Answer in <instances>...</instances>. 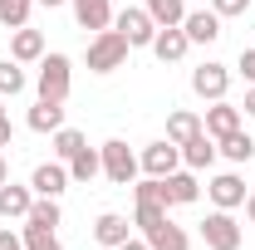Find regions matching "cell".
Instances as JSON below:
<instances>
[{
    "instance_id": "obj_32",
    "label": "cell",
    "mask_w": 255,
    "mask_h": 250,
    "mask_svg": "<svg viewBox=\"0 0 255 250\" xmlns=\"http://www.w3.org/2000/svg\"><path fill=\"white\" fill-rule=\"evenodd\" d=\"M236 69H241L246 84H255V44H251V49H241V64H236Z\"/></svg>"
},
{
    "instance_id": "obj_9",
    "label": "cell",
    "mask_w": 255,
    "mask_h": 250,
    "mask_svg": "<svg viewBox=\"0 0 255 250\" xmlns=\"http://www.w3.org/2000/svg\"><path fill=\"white\" fill-rule=\"evenodd\" d=\"M30 187H34V196H54L59 201L64 191H69V167L64 162H39L30 172Z\"/></svg>"
},
{
    "instance_id": "obj_6",
    "label": "cell",
    "mask_w": 255,
    "mask_h": 250,
    "mask_svg": "<svg viewBox=\"0 0 255 250\" xmlns=\"http://www.w3.org/2000/svg\"><path fill=\"white\" fill-rule=\"evenodd\" d=\"M226 89H231V69L216 59H206L201 69H191V94L206 98V103H216V98H226Z\"/></svg>"
},
{
    "instance_id": "obj_11",
    "label": "cell",
    "mask_w": 255,
    "mask_h": 250,
    "mask_svg": "<svg viewBox=\"0 0 255 250\" xmlns=\"http://www.w3.org/2000/svg\"><path fill=\"white\" fill-rule=\"evenodd\" d=\"M182 30H187L191 44H216V39H221V15H216V10H187Z\"/></svg>"
},
{
    "instance_id": "obj_36",
    "label": "cell",
    "mask_w": 255,
    "mask_h": 250,
    "mask_svg": "<svg viewBox=\"0 0 255 250\" xmlns=\"http://www.w3.org/2000/svg\"><path fill=\"white\" fill-rule=\"evenodd\" d=\"M241 108H246V113H251V118H255V84H251V89H246V103H241Z\"/></svg>"
},
{
    "instance_id": "obj_30",
    "label": "cell",
    "mask_w": 255,
    "mask_h": 250,
    "mask_svg": "<svg viewBox=\"0 0 255 250\" xmlns=\"http://www.w3.org/2000/svg\"><path fill=\"white\" fill-rule=\"evenodd\" d=\"M157 221H167V206H137L132 211V226H142V231H152Z\"/></svg>"
},
{
    "instance_id": "obj_23",
    "label": "cell",
    "mask_w": 255,
    "mask_h": 250,
    "mask_svg": "<svg viewBox=\"0 0 255 250\" xmlns=\"http://www.w3.org/2000/svg\"><path fill=\"white\" fill-rule=\"evenodd\" d=\"M216 152H221L226 162H236V167H241V162H251V157H255V142H251V132H246V127H236V132L216 137Z\"/></svg>"
},
{
    "instance_id": "obj_35",
    "label": "cell",
    "mask_w": 255,
    "mask_h": 250,
    "mask_svg": "<svg viewBox=\"0 0 255 250\" xmlns=\"http://www.w3.org/2000/svg\"><path fill=\"white\" fill-rule=\"evenodd\" d=\"M118 250H152V246H147V241H137V236H128V241H123Z\"/></svg>"
},
{
    "instance_id": "obj_34",
    "label": "cell",
    "mask_w": 255,
    "mask_h": 250,
    "mask_svg": "<svg viewBox=\"0 0 255 250\" xmlns=\"http://www.w3.org/2000/svg\"><path fill=\"white\" fill-rule=\"evenodd\" d=\"M10 137H15V127H10V118L0 113V147H10Z\"/></svg>"
},
{
    "instance_id": "obj_15",
    "label": "cell",
    "mask_w": 255,
    "mask_h": 250,
    "mask_svg": "<svg viewBox=\"0 0 255 250\" xmlns=\"http://www.w3.org/2000/svg\"><path fill=\"white\" fill-rule=\"evenodd\" d=\"M128 236H132V231H128V216H123V211H103V216L94 221V241L103 250H118Z\"/></svg>"
},
{
    "instance_id": "obj_25",
    "label": "cell",
    "mask_w": 255,
    "mask_h": 250,
    "mask_svg": "<svg viewBox=\"0 0 255 250\" xmlns=\"http://www.w3.org/2000/svg\"><path fill=\"white\" fill-rule=\"evenodd\" d=\"M142 10L157 20V30H167V25H182V20H187V0H142Z\"/></svg>"
},
{
    "instance_id": "obj_20",
    "label": "cell",
    "mask_w": 255,
    "mask_h": 250,
    "mask_svg": "<svg viewBox=\"0 0 255 250\" xmlns=\"http://www.w3.org/2000/svg\"><path fill=\"white\" fill-rule=\"evenodd\" d=\"M167 182V196H172V206H191L196 196H201V182H196V172L191 167H177L172 177H162Z\"/></svg>"
},
{
    "instance_id": "obj_18",
    "label": "cell",
    "mask_w": 255,
    "mask_h": 250,
    "mask_svg": "<svg viewBox=\"0 0 255 250\" xmlns=\"http://www.w3.org/2000/svg\"><path fill=\"white\" fill-rule=\"evenodd\" d=\"M142 241H147L152 250H191V236L182 231V226H172V216L157 221L152 231H142Z\"/></svg>"
},
{
    "instance_id": "obj_2",
    "label": "cell",
    "mask_w": 255,
    "mask_h": 250,
    "mask_svg": "<svg viewBox=\"0 0 255 250\" xmlns=\"http://www.w3.org/2000/svg\"><path fill=\"white\" fill-rule=\"evenodd\" d=\"M128 44L118 30H98L94 39H89V69L94 74H113V69H123V59H128Z\"/></svg>"
},
{
    "instance_id": "obj_16",
    "label": "cell",
    "mask_w": 255,
    "mask_h": 250,
    "mask_svg": "<svg viewBox=\"0 0 255 250\" xmlns=\"http://www.w3.org/2000/svg\"><path fill=\"white\" fill-rule=\"evenodd\" d=\"M30 206H34V187H15V182L0 187V216L5 221H25Z\"/></svg>"
},
{
    "instance_id": "obj_31",
    "label": "cell",
    "mask_w": 255,
    "mask_h": 250,
    "mask_svg": "<svg viewBox=\"0 0 255 250\" xmlns=\"http://www.w3.org/2000/svg\"><path fill=\"white\" fill-rule=\"evenodd\" d=\"M211 10H216L221 20H236V15H246V10H251V0H211Z\"/></svg>"
},
{
    "instance_id": "obj_29",
    "label": "cell",
    "mask_w": 255,
    "mask_h": 250,
    "mask_svg": "<svg viewBox=\"0 0 255 250\" xmlns=\"http://www.w3.org/2000/svg\"><path fill=\"white\" fill-rule=\"evenodd\" d=\"M25 236V250H64L54 231H20Z\"/></svg>"
},
{
    "instance_id": "obj_37",
    "label": "cell",
    "mask_w": 255,
    "mask_h": 250,
    "mask_svg": "<svg viewBox=\"0 0 255 250\" xmlns=\"http://www.w3.org/2000/svg\"><path fill=\"white\" fill-rule=\"evenodd\" d=\"M246 221L255 226V191H246Z\"/></svg>"
},
{
    "instance_id": "obj_22",
    "label": "cell",
    "mask_w": 255,
    "mask_h": 250,
    "mask_svg": "<svg viewBox=\"0 0 255 250\" xmlns=\"http://www.w3.org/2000/svg\"><path fill=\"white\" fill-rule=\"evenodd\" d=\"M94 177H103V157H98V147H79V152L69 157V182H94Z\"/></svg>"
},
{
    "instance_id": "obj_17",
    "label": "cell",
    "mask_w": 255,
    "mask_h": 250,
    "mask_svg": "<svg viewBox=\"0 0 255 250\" xmlns=\"http://www.w3.org/2000/svg\"><path fill=\"white\" fill-rule=\"evenodd\" d=\"M201 127H206L211 137H226V132H236V127H241V108H236V103H226V98H216V103L206 108Z\"/></svg>"
},
{
    "instance_id": "obj_26",
    "label": "cell",
    "mask_w": 255,
    "mask_h": 250,
    "mask_svg": "<svg viewBox=\"0 0 255 250\" xmlns=\"http://www.w3.org/2000/svg\"><path fill=\"white\" fill-rule=\"evenodd\" d=\"M30 10H34V0H0V25L5 30H25Z\"/></svg>"
},
{
    "instance_id": "obj_28",
    "label": "cell",
    "mask_w": 255,
    "mask_h": 250,
    "mask_svg": "<svg viewBox=\"0 0 255 250\" xmlns=\"http://www.w3.org/2000/svg\"><path fill=\"white\" fill-rule=\"evenodd\" d=\"M25 94V69L15 59H0V98H15Z\"/></svg>"
},
{
    "instance_id": "obj_7",
    "label": "cell",
    "mask_w": 255,
    "mask_h": 250,
    "mask_svg": "<svg viewBox=\"0 0 255 250\" xmlns=\"http://www.w3.org/2000/svg\"><path fill=\"white\" fill-rule=\"evenodd\" d=\"M137 167L147 172V177H172L177 167H182V147L172 142V137H162V142H147L142 157H137Z\"/></svg>"
},
{
    "instance_id": "obj_19",
    "label": "cell",
    "mask_w": 255,
    "mask_h": 250,
    "mask_svg": "<svg viewBox=\"0 0 255 250\" xmlns=\"http://www.w3.org/2000/svg\"><path fill=\"white\" fill-rule=\"evenodd\" d=\"M59 221H64V211H59L54 196H34V206H30V216H25L20 231H59Z\"/></svg>"
},
{
    "instance_id": "obj_24",
    "label": "cell",
    "mask_w": 255,
    "mask_h": 250,
    "mask_svg": "<svg viewBox=\"0 0 255 250\" xmlns=\"http://www.w3.org/2000/svg\"><path fill=\"white\" fill-rule=\"evenodd\" d=\"M196 132H201V118H196L191 108H172V113H167V137H172L177 147H182L187 137H196Z\"/></svg>"
},
{
    "instance_id": "obj_1",
    "label": "cell",
    "mask_w": 255,
    "mask_h": 250,
    "mask_svg": "<svg viewBox=\"0 0 255 250\" xmlns=\"http://www.w3.org/2000/svg\"><path fill=\"white\" fill-rule=\"evenodd\" d=\"M98 157H103V177H108L113 187H132L137 172H142V167H137V152L128 147L123 137H108V142L98 147Z\"/></svg>"
},
{
    "instance_id": "obj_5",
    "label": "cell",
    "mask_w": 255,
    "mask_h": 250,
    "mask_svg": "<svg viewBox=\"0 0 255 250\" xmlns=\"http://www.w3.org/2000/svg\"><path fill=\"white\" fill-rule=\"evenodd\" d=\"M201 241H206V250H241V221L231 211H211L201 221Z\"/></svg>"
},
{
    "instance_id": "obj_14",
    "label": "cell",
    "mask_w": 255,
    "mask_h": 250,
    "mask_svg": "<svg viewBox=\"0 0 255 250\" xmlns=\"http://www.w3.org/2000/svg\"><path fill=\"white\" fill-rule=\"evenodd\" d=\"M10 59L15 64H39L44 59V34L30 30V25L25 30H10Z\"/></svg>"
},
{
    "instance_id": "obj_33",
    "label": "cell",
    "mask_w": 255,
    "mask_h": 250,
    "mask_svg": "<svg viewBox=\"0 0 255 250\" xmlns=\"http://www.w3.org/2000/svg\"><path fill=\"white\" fill-rule=\"evenodd\" d=\"M0 250H25V236L5 226V231H0Z\"/></svg>"
},
{
    "instance_id": "obj_27",
    "label": "cell",
    "mask_w": 255,
    "mask_h": 250,
    "mask_svg": "<svg viewBox=\"0 0 255 250\" xmlns=\"http://www.w3.org/2000/svg\"><path fill=\"white\" fill-rule=\"evenodd\" d=\"M49 142H54V157H59V162H69V157L79 152V147H89L79 127H59V132H49Z\"/></svg>"
},
{
    "instance_id": "obj_4",
    "label": "cell",
    "mask_w": 255,
    "mask_h": 250,
    "mask_svg": "<svg viewBox=\"0 0 255 250\" xmlns=\"http://www.w3.org/2000/svg\"><path fill=\"white\" fill-rule=\"evenodd\" d=\"M113 30L123 34L132 49H152V39H157V20H152L142 5H128V10L113 15Z\"/></svg>"
},
{
    "instance_id": "obj_10",
    "label": "cell",
    "mask_w": 255,
    "mask_h": 250,
    "mask_svg": "<svg viewBox=\"0 0 255 250\" xmlns=\"http://www.w3.org/2000/svg\"><path fill=\"white\" fill-rule=\"evenodd\" d=\"M69 5H74L79 30H113V0H69Z\"/></svg>"
},
{
    "instance_id": "obj_40",
    "label": "cell",
    "mask_w": 255,
    "mask_h": 250,
    "mask_svg": "<svg viewBox=\"0 0 255 250\" xmlns=\"http://www.w3.org/2000/svg\"><path fill=\"white\" fill-rule=\"evenodd\" d=\"M0 113H5V98H0Z\"/></svg>"
},
{
    "instance_id": "obj_21",
    "label": "cell",
    "mask_w": 255,
    "mask_h": 250,
    "mask_svg": "<svg viewBox=\"0 0 255 250\" xmlns=\"http://www.w3.org/2000/svg\"><path fill=\"white\" fill-rule=\"evenodd\" d=\"M25 127H30V132H59L64 127V103L39 98V103L30 108V118H25Z\"/></svg>"
},
{
    "instance_id": "obj_8",
    "label": "cell",
    "mask_w": 255,
    "mask_h": 250,
    "mask_svg": "<svg viewBox=\"0 0 255 250\" xmlns=\"http://www.w3.org/2000/svg\"><path fill=\"white\" fill-rule=\"evenodd\" d=\"M206 196H211L216 211H236V206H246V182L236 172H221V177L206 182Z\"/></svg>"
},
{
    "instance_id": "obj_38",
    "label": "cell",
    "mask_w": 255,
    "mask_h": 250,
    "mask_svg": "<svg viewBox=\"0 0 255 250\" xmlns=\"http://www.w3.org/2000/svg\"><path fill=\"white\" fill-rule=\"evenodd\" d=\"M5 182H10V162L0 157V187H5Z\"/></svg>"
},
{
    "instance_id": "obj_3",
    "label": "cell",
    "mask_w": 255,
    "mask_h": 250,
    "mask_svg": "<svg viewBox=\"0 0 255 250\" xmlns=\"http://www.w3.org/2000/svg\"><path fill=\"white\" fill-rule=\"evenodd\" d=\"M69 84H74V64H69V54H44L39 59V98H54V103H64L69 98Z\"/></svg>"
},
{
    "instance_id": "obj_13",
    "label": "cell",
    "mask_w": 255,
    "mask_h": 250,
    "mask_svg": "<svg viewBox=\"0 0 255 250\" xmlns=\"http://www.w3.org/2000/svg\"><path fill=\"white\" fill-rule=\"evenodd\" d=\"M187 49H191V39L182 25H167V30H157V39H152V54H157L162 64H177V59H187Z\"/></svg>"
},
{
    "instance_id": "obj_12",
    "label": "cell",
    "mask_w": 255,
    "mask_h": 250,
    "mask_svg": "<svg viewBox=\"0 0 255 250\" xmlns=\"http://www.w3.org/2000/svg\"><path fill=\"white\" fill-rule=\"evenodd\" d=\"M211 162H216V137L201 127L196 137H187V142H182V167H191V172H206Z\"/></svg>"
},
{
    "instance_id": "obj_39",
    "label": "cell",
    "mask_w": 255,
    "mask_h": 250,
    "mask_svg": "<svg viewBox=\"0 0 255 250\" xmlns=\"http://www.w3.org/2000/svg\"><path fill=\"white\" fill-rule=\"evenodd\" d=\"M34 5H44V10H59V5H69V0H34Z\"/></svg>"
}]
</instances>
